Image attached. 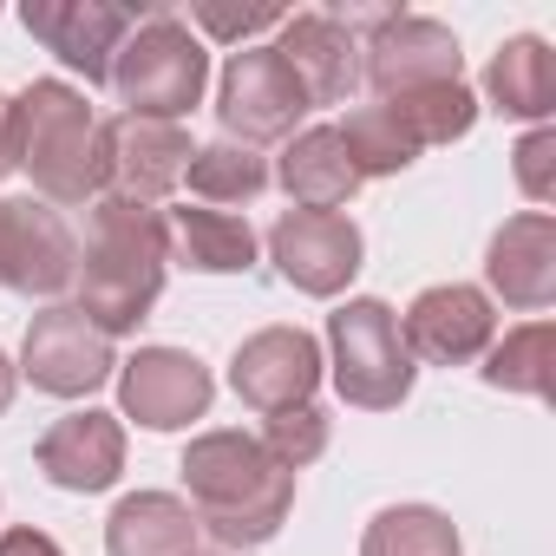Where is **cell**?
Returning a JSON list of instances; mask_svg holds the SVG:
<instances>
[{"label": "cell", "mask_w": 556, "mask_h": 556, "mask_svg": "<svg viewBox=\"0 0 556 556\" xmlns=\"http://www.w3.org/2000/svg\"><path fill=\"white\" fill-rule=\"evenodd\" d=\"M0 556H66V549H60L47 530H27V523H21V530L0 536Z\"/></svg>", "instance_id": "31"}, {"label": "cell", "mask_w": 556, "mask_h": 556, "mask_svg": "<svg viewBox=\"0 0 556 556\" xmlns=\"http://www.w3.org/2000/svg\"><path fill=\"white\" fill-rule=\"evenodd\" d=\"M210 393L216 387H210L203 361L184 348H138L118 367V406H125V419H138L151 432H177V426L203 419Z\"/></svg>", "instance_id": "11"}, {"label": "cell", "mask_w": 556, "mask_h": 556, "mask_svg": "<svg viewBox=\"0 0 556 556\" xmlns=\"http://www.w3.org/2000/svg\"><path fill=\"white\" fill-rule=\"evenodd\" d=\"M21 21L73 73H86V86H105L112 79V60H118V47L138 27V14L131 8H112V0H27Z\"/></svg>", "instance_id": "12"}, {"label": "cell", "mask_w": 556, "mask_h": 556, "mask_svg": "<svg viewBox=\"0 0 556 556\" xmlns=\"http://www.w3.org/2000/svg\"><path fill=\"white\" fill-rule=\"evenodd\" d=\"M556 328L549 321H523V328H510L497 348H491V361H484V380L497 387V393H530V400H549L556 393Z\"/></svg>", "instance_id": "24"}, {"label": "cell", "mask_w": 556, "mask_h": 556, "mask_svg": "<svg viewBox=\"0 0 556 556\" xmlns=\"http://www.w3.org/2000/svg\"><path fill=\"white\" fill-rule=\"evenodd\" d=\"M361 556H458V530L432 504H393L367 523Z\"/></svg>", "instance_id": "26"}, {"label": "cell", "mask_w": 556, "mask_h": 556, "mask_svg": "<svg viewBox=\"0 0 556 556\" xmlns=\"http://www.w3.org/2000/svg\"><path fill=\"white\" fill-rule=\"evenodd\" d=\"M184 484L197 504V530H210L223 549H255L289 523L295 471L275 465L249 432H203L184 452Z\"/></svg>", "instance_id": "2"}, {"label": "cell", "mask_w": 556, "mask_h": 556, "mask_svg": "<svg viewBox=\"0 0 556 556\" xmlns=\"http://www.w3.org/2000/svg\"><path fill=\"white\" fill-rule=\"evenodd\" d=\"M14 170V99H0V177Z\"/></svg>", "instance_id": "32"}, {"label": "cell", "mask_w": 556, "mask_h": 556, "mask_svg": "<svg viewBox=\"0 0 556 556\" xmlns=\"http://www.w3.org/2000/svg\"><path fill=\"white\" fill-rule=\"evenodd\" d=\"M484 92H491V105L510 112V118H543V112L556 105V53H549V40L517 34V40L491 60Z\"/></svg>", "instance_id": "22"}, {"label": "cell", "mask_w": 556, "mask_h": 556, "mask_svg": "<svg viewBox=\"0 0 556 556\" xmlns=\"http://www.w3.org/2000/svg\"><path fill=\"white\" fill-rule=\"evenodd\" d=\"M268 249H275V268H282L302 295H321V302L341 295L361 268V229L341 210H289L268 229Z\"/></svg>", "instance_id": "10"}, {"label": "cell", "mask_w": 556, "mask_h": 556, "mask_svg": "<svg viewBox=\"0 0 556 556\" xmlns=\"http://www.w3.org/2000/svg\"><path fill=\"white\" fill-rule=\"evenodd\" d=\"M289 14H275V8H255V14H223V8H197V27L216 34V40H249V34H268V27H282Z\"/></svg>", "instance_id": "30"}, {"label": "cell", "mask_w": 556, "mask_h": 556, "mask_svg": "<svg viewBox=\"0 0 556 556\" xmlns=\"http://www.w3.org/2000/svg\"><path fill=\"white\" fill-rule=\"evenodd\" d=\"M184 184H190V197L203 203V210H216V203H255L262 190H268V164L249 151V144H203V151H190V170H184Z\"/></svg>", "instance_id": "25"}, {"label": "cell", "mask_w": 556, "mask_h": 556, "mask_svg": "<svg viewBox=\"0 0 556 556\" xmlns=\"http://www.w3.org/2000/svg\"><path fill=\"white\" fill-rule=\"evenodd\" d=\"M334 131H341V144H348L361 184H367V177H393V170H406V164L426 151V144L406 131V118H400L393 105H361V112H348V125H334Z\"/></svg>", "instance_id": "23"}, {"label": "cell", "mask_w": 556, "mask_h": 556, "mask_svg": "<svg viewBox=\"0 0 556 556\" xmlns=\"http://www.w3.org/2000/svg\"><path fill=\"white\" fill-rule=\"evenodd\" d=\"M484 275H491V289L504 295V308H523V315L549 308V302H556V216H549V210L510 216V223L491 236Z\"/></svg>", "instance_id": "16"}, {"label": "cell", "mask_w": 556, "mask_h": 556, "mask_svg": "<svg viewBox=\"0 0 556 556\" xmlns=\"http://www.w3.org/2000/svg\"><path fill=\"white\" fill-rule=\"evenodd\" d=\"M112 341L79 315V308H47V315H34V328H27V348H21V374L40 387V393H53V400H86L92 387H105L112 380Z\"/></svg>", "instance_id": "9"}, {"label": "cell", "mask_w": 556, "mask_h": 556, "mask_svg": "<svg viewBox=\"0 0 556 556\" xmlns=\"http://www.w3.org/2000/svg\"><path fill=\"white\" fill-rule=\"evenodd\" d=\"M458 40L452 27L426 21V14H387L374 27V47H367V79L380 99H406V92H426V86H452L458 79Z\"/></svg>", "instance_id": "13"}, {"label": "cell", "mask_w": 556, "mask_h": 556, "mask_svg": "<svg viewBox=\"0 0 556 556\" xmlns=\"http://www.w3.org/2000/svg\"><path fill=\"white\" fill-rule=\"evenodd\" d=\"M380 105H393L419 144H452V138H465L478 125V99L465 92V79L426 86V92H406V99H380Z\"/></svg>", "instance_id": "27"}, {"label": "cell", "mask_w": 556, "mask_h": 556, "mask_svg": "<svg viewBox=\"0 0 556 556\" xmlns=\"http://www.w3.org/2000/svg\"><path fill=\"white\" fill-rule=\"evenodd\" d=\"M197 510L170 491H138L112 510L105 549L112 556H197Z\"/></svg>", "instance_id": "20"}, {"label": "cell", "mask_w": 556, "mask_h": 556, "mask_svg": "<svg viewBox=\"0 0 556 556\" xmlns=\"http://www.w3.org/2000/svg\"><path fill=\"white\" fill-rule=\"evenodd\" d=\"M275 53H282V66L302 79L308 105H341L361 86V47L334 14H289Z\"/></svg>", "instance_id": "18"}, {"label": "cell", "mask_w": 556, "mask_h": 556, "mask_svg": "<svg viewBox=\"0 0 556 556\" xmlns=\"http://www.w3.org/2000/svg\"><path fill=\"white\" fill-rule=\"evenodd\" d=\"M14 170L34 177L47 203H99L112 184L105 118L66 79H34L14 99Z\"/></svg>", "instance_id": "3"}, {"label": "cell", "mask_w": 556, "mask_h": 556, "mask_svg": "<svg viewBox=\"0 0 556 556\" xmlns=\"http://www.w3.org/2000/svg\"><path fill=\"white\" fill-rule=\"evenodd\" d=\"M229 387L262 419L289 413V406H308L315 387H321V348H315V334H302V328H262V334H249L236 348V361H229Z\"/></svg>", "instance_id": "8"}, {"label": "cell", "mask_w": 556, "mask_h": 556, "mask_svg": "<svg viewBox=\"0 0 556 556\" xmlns=\"http://www.w3.org/2000/svg\"><path fill=\"white\" fill-rule=\"evenodd\" d=\"M255 445H262L275 465L302 471V465H315V458L328 452V413H321V406H289V413H275V419L262 426Z\"/></svg>", "instance_id": "28"}, {"label": "cell", "mask_w": 556, "mask_h": 556, "mask_svg": "<svg viewBox=\"0 0 556 556\" xmlns=\"http://www.w3.org/2000/svg\"><path fill=\"white\" fill-rule=\"evenodd\" d=\"M125 105V118H157V125H177L203 86H210V53L203 40L177 21V14H144L131 27V40L118 47L112 60V79H105Z\"/></svg>", "instance_id": "4"}, {"label": "cell", "mask_w": 556, "mask_h": 556, "mask_svg": "<svg viewBox=\"0 0 556 556\" xmlns=\"http://www.w3.org/2000/svg\"><path fill=\"white\" fill-rule=\"evenodd\" d=\"M79 268V242L66 216L40 197H0V289L60 295Z\"/></svg>", "instance_id": "7"}, {"label": "cell", "mask_w": 556, "mask_h": 556, "mask_svg": "<svg viewBox=\"0 0 556 556\" xmlns=\"http://www.w3.org/2000/svg\"><path fill=\"white\" fill-rule=\"evenodd\" d=\"M328 348H334V387L348 406L361 413H393L406 393H413V354L400 341V315L374 295L348 302L334 321H328Z\"/></svg>", "instance_id": "5"}, {"label": "cell", "mask_w": 556, "mask_h": 556, "mask_svg": "<svg viewBox=\"0 0 556 556\" xmlns=\"http://www.w3.org/2000/svg\"><path fill=\"white\" fill-rule=\"evenodd\" d=\"M556 131H530L523 144H517V184H523V197L530 203H549L556 197Z\"/></svg>", "instance_id": "29"}, {"label": "cell", "mask_w": 556, "mask_h": 556, "mask_svg": "<svg viewBox=\"0 0 556 556\" xmlns=\"http://www.w3.org/2000/svg\"><path fill=\"white\" fill-rule=\"evenodd\" d=\"M105 151H112V197L151 203L170 197L190 170V138L184 125H157V118H105Z\"/></svg>", "instance_id": "15"}, {"label": "cell", "mask_w": 556, "mask_h": 556, "mask_svg": "<svg viewBox=\"0 0 556 556\" xmlns=\"http://www.w3.org/2000/svg\"><path fill=\"white\" fill-rule=\"evenodd\" d=\"M302 112H315V105H308L302 79L282 66V53H275V47H249V53H236V60L223 66L216 118H223L229 144H236V138H242L249 151H255V144H275V138L295 131Z\"/></svg>", "instance_id": "6"}, {"label": "cell", "mask_w": 556, "mask_h": 556, "mask_svg": "<svg viewBox=\"0 0 556 556\" xmlns=\"http://www.w3.org/2000/svg\"><path fill=\"white\" fill-rule=\"evenodd\" d=\"M164 236H170V255L197 275H236L255 262V229L236 216V210H164Z\"/></svg>", "instance_id": "21"}, {"label": "cell", "mask_w": 556, "mask_h": 556, "mask_svg": "<svg viewBox=\"0 0 556 556\" xmlns=\"http://www.w3.org/2000/svg\"><path fill=\"white\" fill-rule=\"evenodd\" d=\"M34 465L47 471V484H60V491H105V484H118V471H125V426L112 419V413H66L47 439H40V452H34Z\"/></svg>", "instance_id": "17"}, {"label": "cell", "mask_w": 556, "mask_h": 556, "mask_svg": "<svg viewBox=\"0 0 556 556\" xmlns=\"http://www.w3.org/2000/svg\"><path fill=\"white\" fill-rule=\"evenodd\" d=\"M275 177H282V190L295 197V210H341L361 190V170H354V157H348V144H341L334 125L295 131Z\"/></svg>", "instance_id": "19"}, {"label": "cell", "mask_w": 556, "mask_h": 556, "mask_svg": "<svg viewBox=\"0 0 556 556\" xmlns=\"http://www.w3.org/2000/svg\"><path fill=\"white\" fill-rule=\"evenodd\" d=\"M8 406H14V361L0 354V413H8Z\"/></svg>", "instance_id": "33"}, {"label": "cell", "mask_w": 556, "mask_h": 556, "mask_svg": "<svg viewBox=\"0 0 556 556\" xmlns=\"http://www.w3.org/2000/svg\"><path fill=\"white\" fill-rule=\"evenodd\" d=\"M491 334H497L491 295L471 289V282H439V289H426V295L406 308V321H400L406 354H419V361H432V367H465V361H478V354L491 348Z\"/></svg>", "instance_id": "14"}, {"label": "cell", "mask_w": 556, "mask_h": 556, "mask_svg": "<svg viewBox=\"0 0 556 556\" xmlns=\"http://www.w3.org/2000/svg\"><path fill=\"white\" fill-rule=\"evenodd\" d=\"M164 262H170L164 210L105 190L92 203V236H86V255L73 268V282H79V302L73 308L105 341L112 334H131L151 315V302L164 295Z\"/></svg>", "instance_id": "1"}]
</instances>
